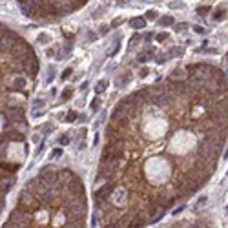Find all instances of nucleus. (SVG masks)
<instances>
[{"label": "nucleus", "mask_w": 228, "mask_h": 228, "mask_svg": "<svg viewBox=\"0 0 228 228\" xmlns=\"http://www.w3.org/2000/svg\"><path fill=\"white\" fill-rule=\"evenodd\" d=\"M17 208L20 210V212H24V213H27V215H35L37 212H40L44 208V204H42V201L35 195V193H31L29 190H22L18 193V204H17Z\"/></svg>", "instance_id": "obj_1"}, {"label": "nucleus", "mask_w": 228, "mask_h": 228, "mask_svg": "<svg viewBox=\"0 0 228 228\" xmlns=\"http://www.w3.org/2000/svg\"><path fill=\"white\" fill-rule=\"evenodd\" d=\"M113 192H115V183L113 181H108L104 186H100L99 190H95L93 193V199H95V204H97V208H104V206L108 204L109 201V197L113 195Z\"/></svg>", "instance_id": "obj_2"}, {"label": "nucleus", "mask_w": 228, "mask_h": 228, "mask_svg": "<svg viewBox=\"0 0 228 228\" xmlns=\"http://www.w3.org/2000/svg\"><path fill=\"white\" fill-rule=\"evenodd\" d=\"M26 188L29 190L31 193H35V195L40 199L42 195H46V193L51 190V184H47V183L44 181V179L38 175V177H35V179H31V181H27Z\"/></svg>", "instance_id": "obj_3"}, {"label": "nucleus", "mask_w": 228, "mask_h": 228, "mask_svg": "<svg viewBox=\"0 0 228 228\" xmlns=\"http://www.w3.org/2000/svg\"><path fill=\"white\" fill-rule=\"evenodd\" d=\"M153 57H155V50L151 46H148V47H144V50H141L137 53V62H139V64H144V62L151 60Z\"/></svg>", "instance_id": "obj_4"}, {"label": "nucleus", "mask_w": 228, "mask_h": 228, "mask_svg": "<svg viewBox=\"0 0 228 228\" xmlns=\"http://www.w3.org/2000/svg\"><path fill=\"white\" fill-rule=\"evenodd\" d=\"M15 181H17L15 175H11V174H9V175H6L2 181H0V193H2V195H6V193H8V192L13 188Z\"/></svg>", "instance_id": "obj_5"}, {"label": "nucleus", "mask_w": 228, "mask_h": 228, "mask_svg": "<svg viewBox=\"0 0 228 228\" xmlns=\"http://www.w3.org/2000/svg\"><path fill=\"white\" fill-rule=\"evenodd\" d=\"M212 18H213V22H221V20H225V18H226V6H225V4L217 6V8L213 9Z\"/></svg>", "instance_id": "obj_6"}, {"label": "nucleus", "mask_w": 228, "mask_h": 228, "mask_svg": "<svg viewBox=\"0 0 228 228\" xmlns=\"http://www.w3.org/2000/svg\"><path fill=\"white\" fill-rule=\"evenodd\" d=\"M130 80H132V71H124L122 75H119V77L115 79V86L117 88H124Z\"/></svg>", "instance_id": "obj_7"}, {"label": "nucleus", "mask_w": 228, "mask_h": 228, "mask_svg": "<svg viewBox=\"0 0 228 228\" xmlns=\"http://www.w3.org/2000/svg\"><path fill=\"white\" fill-rule=\"evenodd\" d=\"M26 88V79L22 77V75H17L15 79H13V84H11V89L13 91H22V89Z\"/></svg>", "instance_id": "obj_8"}, {"label": "nucleus", "mask_w": 228, "mask_h": 228, "mask_svg": "<svg viewBox=\"0 0 228 228\" xmlns=\"http://www.w3.org/2000/svg\"><path fill=\"white\" fill-rule=\"evenodd\" d=\"M130 26L133 27V29H144L146 27V18L144 17H135L130 20Z\"/></svg>", "instance_id": "obj_9"}, {"label": "nucleus", "mask_w": 228, "mask_h": 228, "mask_svg": "<svg viewBox=\"0 0 228 228\" xmlns=\"http://www.w3.org/2000/svg\"><path fill=\"white\" fill-rule=\"evenodd\" d=\"M0 168L6 170L8 174H15V172L18 170V164H11V162H4V161H0Z\"/></svg>", "instance_id": "obj_10"}, {"label": "nucleus", "mask_w": 228, "mask_h": 228, "mask_svg": "<svg viewBox=\"0 0 228 228\" xmlns=\"http://www.w3.org/2000/svg\"><path fill=\"white\" fill-rule=\"evenodd\" d=\"M6 137H8L9 141H17V142L24 141V133L22 132H9V133H6Z\"/></svg>", "instance_id": "obj_11"}, {"label": "nucleus", "mask_w": 228, "mask_h": 228, "mask_svg": "<svg viewBox=\"0 0 228 228\" xmlns=\"http://www.w3.org/2000/svg\"><path fill=\"white\" fill-rule=\"evenodd\" d=\"M159 24L164 26V27H166V26H174V24H175V18L172 17V15H164V17L159 18Z\"/></svg>", "instance_id": "obj_12"}, {"label": "nucleus", "mask_w": 228, "mask_h": 228, "mask_svg": "<svg viewBox=\"0 0 228 228\" xmlns=\"http://www.w3.org/2000/svg\"><path fill=\"white\" fill-rule=\"evenodd\" d=\"M195 13H197V15H201V17H206L208 13H212V6H197Z\"/></svg>", "instance_id": "obj_13"}, {"label": "nucleus", "mask_w": 228, "mask_h": 228, "mask_svg": "<svg viewBox=\"0 0 228 228\" xmlns=\"http://www.w3.org/2000/svg\"><path fill=\"white\" fill-rule=\"evenodd\" d=\"M77 117H79V113L71 109V112H68V113L64 115V121H66V122H77Z\"/></svg>", "instance_id": "obj_14"}, {"label": "nucleus", "mask_w": 228, "mask_h": 228, "mask_svg": "<svg viewBox=\"0 0 228 228\" xmlns=\"http://www.w3.org/2000/svg\"><path fill=\"white\" fill-rule=\"evenodd\" d=\"M184 53V50H183V47H174V50H170L168 53H166V57H181V55Z\"/></svg>", "instance_id": "obj_15"}, {"label": "nucleus", "mask_w": 228, "mask_h": 228, "mask_svg": "<svg viewBox=\"0 0 228 228\" xmlns=\"http://www.w3.org/2000/svg\"><path fill=\"white\" fill-rule=\"evenodd\" d=\"M106 86H108V80H99L95 86V93H102L106 89Z\"/></svg>", "instance_id": "obj_16"}, {"label": "nucleus", "mask_w": 228, "mask_h": 228, "mask_svg": "<svg viewBox=\"0 0 228 228\" xmlns=\"http://www.w3.org/2000/svg\"><path fill=\"white\" fill-rule=\"evenodd\" d=\"M55 73H57V70H55L53 66L47 68V77H46V82H47V84H51V80L55 79Z\"/></svg>", "instance_id": "obj_17"}, {"label": "nucleus", "mask_w": 228, "mask_h": 228, "mask_svg": "<svg viewBox=\"0 0 228 228\" xmlns=\"http://www.w3.org/2000/svg\"><path fill=\"white\" fill-rule=\"evenodd\" d=\"M71 97H73V89H71V88H66V89H64V91H62V95H60V99H62V100H70V99H71Z\"/></svg>", "instance_id": "obj_18"}, {"label": "nucleus", "mask_w": 228, "mask_h": 228, "mask_svg": "<svg viewBox=\"0 0 228 228\" xmlns=\"http://www.w3.org/2000/svg\"><path fill=\"white\" fill-rule=\"evenodd\" d=\"M144 18H146V20H157V18H159V13H157L155 9H148Z\"/></svg>", "instance_id": "obj_19"}, {"label": "nucleus", "mask_w": 228, "mask_h": 228, "mask_svg": "<svg viewBox=\"0 0 228 228\" xmlns=\"http://www.w3.org/2000/svg\"><path fill=\"white\" fill-rule=\"evenodd\" d=\"M70 142H71V137L70 135H60L59 137V144H60V146H68Z\"/></svg>", "instance_id": "obj_20"}, {"label": "nucleus", "mask_w": 228, "mask_h": 228, "mask_svg": "<svg viewBox=\"0 0 228 228\" xmlns=\"http://www.w3.org/2000/svg\"><path fill=\"white\" fill-rule=\"evenodd\" d=\"M168 38H170V33H166V31L157 33V35H155V40H157V42H164V40H168Z\"/></svg>", "instance_id": "obj_21"}, {"label": "nucleus", "mask_w": 228, "mask_h": 228, "mask_svg": "<svg viewBox=\"0 0 228 228\" xmlns=\"http://www.w3.org/2000/svg\"><path fill=\"white\" fill-rule=\"evenodd\" d=\"M100 99H99V97H95V99L91 100V109H93V112H99V109H100Z\"/></svg>", "instance_id": "obj_22"}, {"label": "nucleus", "mask_w": 228, "mask_h": 228, "mask_svg": "<svg viewBox=\"0 0 228 228\" xmlns=\"http://www.w3.org/2000/svg\"><path fill=\"white\" fill-rule=\"evenodd\" d=\"M71 73H73V68H66V70L62 71V75H60V79L62 80H68V79L71 77Z\"/></svg>", "instance_id": "obj_23"}, {"label": "nucleus", "mask_w": 228, "mask_h": 228, "mask_svg": "<svg viewBox=\"0 0 228 228\" xmlns=\"http://www.w3.org/2000/svg\"><path fill=\"white\" fill-rule=\"evenodd\" d=\"M186 29H188V24H186V22L175 24V31H177V33H183V31H186Z\"/></svg>", "instance_id": "obj_24"}, {"label": "nucleus", "mask_w": 228, "mask_h": 228, "mask_svg": "<svg viewBox=\"0 0 228 228\" xmlns=\"http://www.w3.org/2000/svg\"><path fill=\"white\" fill-rule=\"evenodd\" d=\"M37 40H38V44H47V42H50V35H46V33H40Z\"/></svg>", "instance_id": "obj_25"}, {"label": "nucleus", "mask_w": 228, "mask_h": 228, "mask_svg": "<svg viewBox=\"0 0 228 228\" xmlns=\"http://www.w3.org/2000/svg\"><path fill=\"white\" fill-rule=\"evenodd\" d=\"M192 29H193V31H195V33H197V35H206V29H204V27H203V26H199V24H195V26H193V27H192Z\"/></svg>", "instance_id": "obj_26"}, {"label": "nucleus", "mask_w": 228, "mask_h": 228, "mask_svg": "<svg viewBox=\"0 0 228 228\" xmlns=\"http://www.w3.org/2000/svg\"><path fill=\"white\" fill-rule=\"evenodd\" d=\"M119 50H121V44L117 42V44L113 46V50H108V57H115V55H117V51H119Z\"/></svg>", "instance_id": "obj_27"}, {"label": "nucleus", "mask_w": 228, "mask_h": 228, "mask_svg": "<svg viewBox=\"0 0 228 228\" xmlns=\"http://www.w3.org/2000/svg\"><path fill=\"white\" fill-rule=\"evenodd\" d=\"M59 157H62V150L60 148H55L51 151V159H59Z\"/></svg>", "instance_id": "obj_28"}, {"label": "nucleus", "mask_w": 228, "mask_h": 228, "mask_svg": "<svg viewBox=\"0 0 228 228\" xmlns=\"http://www.w3.org/2000/svg\"><path fill=\"white\" fill-rule=\"evenodd\" d=\"M44 104H46V102L42 99H37L35 102H33V108H44Z\"/></svg>", "instance_id": "obj_29"}, {"label": "nucleus", "mask_w": 228, "mask_h": 228, "mask_svg": "<svg viewBox=\"0 0 228 228\" xmlns=\"http://www.w3.org/2000/svg\"><path fill=\"white\" fill-rule=\"evenodd\" d=\"M153 59H155L157 64H164V60H166V59H164V55H157V57H153Z\"/></svg>", "instance_id": "obj_30"}, {"label": "nucleus", "mask_w": 228, "mask_h": 228, "mask_svg": "<svg viewBox=\"0 0 228 228\" xmlns=\"http://www.w3.org/2000/svg\"><path fill=\"white\" fill-rule=\"evenodd\" d=\"M148 73H150V70H148V68H141V71H139V75H141L142 79H144V77H148Z\"/></svg>", "instance_id": "obj_31"}, {"label": "nucleus", "mask_w": 228, "mask_h": 228, "mask_svg": "<svg viewBox=\"0 0 228 228\" xmlns=\"http://www.w3.org/2000/svg\"><path fill=\"white\" fill-rule=\"evenodd\" d=\"M139 38H141L139 33H137V35H133V37H132V40H130V42H132V46H135V42H139Z\"/></svg>", "instance_id": "obj_32"}, {"label": "nucleus", "mask_w": 228, "mask_h": 228, "mask_svg": "<svg viewBox=\"0 0 228 228\" xmlns=\"http://www.w3.org/2000/svg\"><path fill=\"white\" fill-rule=\"evenodd\" d=\"M86 121H88V117H86L84 113H80V115L77 117V122H86Z\"/></svg>", "instance_id": "obj_33"}, {"label": "nucleus", "mask_w": 228, "mask_h": 228, "mask_svg": "<svg viewBox=\"0 0 228 228\" xmlns=\"http://www.w3.org/2000/svg\"><path fill=\"white\" fill-rule=\"evenodd\" d=\"M170 8L177 9V8H183V4H181V2H170Z\"/></svg>", "instance_id": "obj_34"}, {"label": "nucleus", "mask_w": 228, "mask_h": 228, "mask_svg": "<svg viewBox=\"0 0 228 228\" xmlns=\"http://www.w3.org/2000/svg\"><path fill=\"white\" fill-rule=\"evenodd\" d=\"M183 210H184V204H181L179 208H175V210H174V215H179V213H181Z\"/></svg>", "instance_id": "obj_35"}, {"label": "nucleus", "mask_w": 228, "mask_h": 228, "mask_svg": "<svg viewBox=\"0 0 228 228\" xmlns=\"http://www.w3.org/2000/svg\"><path fill=\"white\" fill-rule=\"evenodd\" d=\"M108 29H109V26H100V35H106Z\"/></svg>", "instance_id": "obj_36"}, {"label": "nucleus", "mask_w": 228, "mask_h": 228, "mask_svg": "<svg viewBox=\"0 0 228 228\" xmlns=\"http://www.w3.org/2000/svg\"><path fill=\"white\" fill-rule=\"evenodd\" d=\"M151 38H153V33H146V35H144V40H146V42H150Z\"/></svg>", "instance_id": "obj_37"}, {"label": "nucleus", "mask_w": 228, "mask_h": 228, "mask_svg": "<svg viewBox=\"0 0 228 228\" xmlns=\"http://www.w3.org/2000/svg\"><path fill=\"white\" fill-rule=\"evenodd\" d=\"M88 38H89V40H95V38H97V35H95L93 31H88Z\"/></svg>", "instance_id": "obj_38"}, {"label": "nucleus", "mask_w": 228, "mask_h": 228, "mask_svg": "<svg viewBox=\"0 0 228 228\" xmlns=\"http://www.w3.org/2000/svg\"><path fill=\"white\" fill-rule=\"evenodd\" d=\"M46 53H47V57H53V55H55V50H53V47H50Z\"/></svg>", "instance_id": "obj_39"}, {"label": "nucleus", "mask_w": 228, "mask_h": 228, "mask_svg": "<svg viewBox=\"0 0 228 228\" xmlns=\"http://www.w3.org/2000/svg\"><path fill=\"white\" fill-rule=\"evenodd\" d=\"M206 203V197L203 195V197H199V201H197V204H204Z\"/></svg>", "instance_id": "obj_40"}, {"label": "nucleus", "mask_w": 228, "mask_h": 228, "mask_svg": "<svg viewBox=\"0 0 228 228\" xmlns=\"http://www.w3.org/2000/svg\"><path fill=\"white\" fill-rule=\"evenodd\" d=\"M119 24H121V20H113V22H112V26H109V27H117Z\"/></svg>", "instance_id": "obj_41"}, {"label": "nucleus", "mask_w": 228, "mask_h": 228, "mask_svg": "<svg viewBox=\"0 0 228 228\" xmlns=\"http://www.w3.org/2000/svg\"><path fill=\"white\" fill-rule=\"evenodd\" d=\"M86 88H88V82H82V84H80V89H82V91H84Z\"/></svg>", "instance_id": "obj_42"}, {"label": "nucleus", "mask_w": 228, "mask_h": 228, "mask_svg": "<svg viewBox=\"0 0 228 228\" xmlns=\"http://www.w3.org/2000/svg\"><path fill=\"white\" fill-rule=\"evenodd\" d=\"M226 62H228V53H226Z\"/></svg>", "instance_id": "obj_43"}]
</instances>
